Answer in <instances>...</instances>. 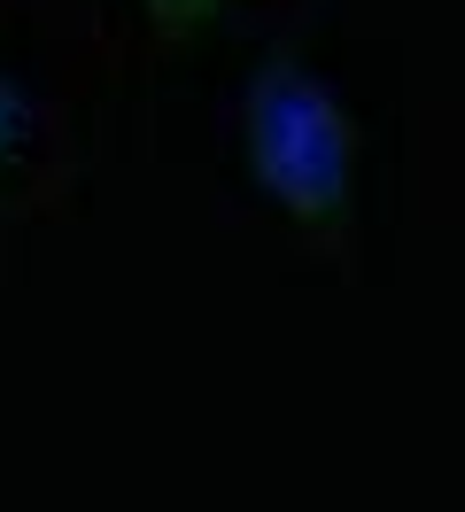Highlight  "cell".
<instances>
[{"instance_id":"obj_3","label":"cell","mask_w":465,"mask_h":512,"mask_svg":"<svg viewBox=\"0 0 465 512\" xmlns=\"http://www.w3.org/2000/svg\"><path fill=\"white\" fill-rule=\"evenodd\" d=\"M24 125H31V109H24V94H16V86H8V78H0V156H8V148H16V140H24Z\"/></svg>"},{"instance_id":"obj_1","label":"cell","mask_w":465,"mask_h":512,"mask_svg":"<svg viewBox=\"0 0 465 512\" xmlns=\"http://www.w3.org/2000/svg\"><path fill=\"white\" fill-rule=\"evenodd\" d=\"M248 171L287 218L318 233H334L349 210V117L295 47H272L248 86Z\"/></svg>"},{"instance_id":"obj_2","label":"cell","mask_w":465,"mask_h":512,"mask_svg":"<svg viewBox=\"0 0 465 512\" xmlns=\"http://www.w3.org/2000/svg\"><path fill=\"white\" fill-rule=\"evenodd\" d=\"M148 16H155L163 39H186V32H202V24L217 16V0H148Z\"/></svg>"}]
</instances>
